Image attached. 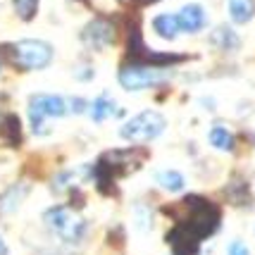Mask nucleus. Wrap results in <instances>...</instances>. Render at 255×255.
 I'll list each match as a JSON object with an SVG mask.
<instances>
[{
	"label": "nucleus",
	"mask_w": 255,
	"mask_h": 255,
	"mask_svg": "<svg viewBox=\"0 0 255 255\" xmlns=\"http://www.w3.org/2000/svg\"><path fill=\"white\" fill-rule=\"evenodd\" d=\"M184 205L189 208V217L181 220V224L198 241H203V239H208V236L217 232V227H220V208L217 205H212L210 200L203 198V196H186Z\"/></svg>",
	"instance_id": "1"
},
{
	"label": "nucleus",
	"mask_w": 255,
	"mask_h": 255,
	"mask_svg": "<svg viewBox=\"0 0 255 255\" xmlns=\"http://www.w3.org/2000/svg\"><path fill=\"white\" fill-rule=\"evenodd\" d=\"M10 60L19 69H43L53 60V45L38 41V38H24L17 43L7 45Z\"/></svg>",
	"instance_id": "2"
},
{
	"label": "nucleus",
	"mask_w": 255,
	"mask_h": 255,
	"mask_svg": "<svg viewBox=\"0 0 255 255\" xmlns=\"http://www.w3.org/2000/svg\"><path fill=\"white\" fill-rule=\"evenodd\" d=\"M43 220L67 244H77V241H81V239L86 236V222L79 217L77 212H72L69 208H65V205L50 208V210L43 215Z\"/></svg>",
	"instance_id": "3"
},
{
	"label": "nucleus",
	"mask_w": 255,
	"mask_h": 255,
	"mask_svg": "<svg viewBox=\"0 0 255 255\" xmlns=\"http://www.w3.org/2000/svg\"><path fill=\"white\" fill-rule=\"evenodd\" d=\"M165 131V117L155 110H143L122 127V138L127 141H153Z\"/></svg>",
	"instance_id": "4"
},
{
	"label": "nucleus",
	"mask_w": 255,
	"mask_h": 255,
	"mask_svg": "<svg viewBox=\"0 0 255 255\" xmlns=\"http://www.w3.org/2000/svg\"><path fill=\"white\" fill-rule=\"evenodd\" d=\"M165 79H167L165 69H157V67L150 65H129L122 67V72H120V84L127 91L148 89V86H155V84L165 81Z\"/></svg>",
	"instance_id": "5"
},
{
	"label": "nucleus",
	"mask_w": 255,
	"mask_h": 255,
	"mask_svg": "<svg viewBox=\"0 0 255 255\" xmlns=\"http://www.w3.org/2000/svg\"><path fill=\"white\" fill-rule=\"evenodd\" d=\"M67 105L60 96H33L29 100V117L36 133L43 131V122L48 117H65Z\"/></svg>",
	"instance_id": "6"
},
{
	"label": "nucleus",
	"mask_w": 255,
	"mask_h": 255,
	"mask_svg": "<svg viewBox=\"0 0 255 255\" xmlns=\"http://www.w3.org/2000/svg\"><path fill=\"white\" fill-rule=\"evenodd\" d=\"M81 38H84V43H89L91 48L103 50V48H108V45L115 43V26H112L108 19L98 17V19H93L91 24H86Z\"/></svg>",
	"instance_id": "7"
},
{
	"label": "nucleus",
	"mask_w": 255,
	"mask_h": 255,
	"mask_svg": "<svg viewBox=\"0 0 255 255\" xmlns=\"http://www.w3.org/2000/svg\"><path fill=\"white\" fill-rule=\"evenodd\" d=\"M167 241L172 246V253L174 255H198L200 251V241L181 222L174 224V229L167 234Z\"/></svg>",
	"instance_id": "8"
},
{
	"label": "nucleus",
	"mask_w": 255,
	"mask_h": 255,
	"mask_svg": "<svg viewBox=\"0 0 255 255\" xmlns=\"http://www.w3.org/2000/svg\"><path fill=\"white\" fill-rule=\"evenodd\" d=\"M177 22H179V29H184V31L189 33L200 31L205 26V10H203V5H198V2L184 5L177 14Z\"/></svg>",
	"instance_id": "9"
},
{
	"label": "nucleus",
	"mask_w": 255,
	"mask_h": 255,
	"mask_svg": "<svg viewBox=\"0 0 255 255\" xmlns=\"http://www.w3.org/2000/svg\"><path fill=\"white\" fill-rule=\"evenodd\" d=\"M153 29L160 38H165V41H172V38H177L179 36V22H177V14H172V12H162V14H157L155 19H153Z\"/></svg>",
	"instance_id": "10"
},
{
	"label": "nucleus",
	"mask_w": 255,
	"mask_h": 255,
	"mask_svg": "<svg viewBox=\"0 0 255 255\" xmlns=\"http://www.w3.org/2000/svg\"><path fill=\"white\" fill-rule=\"evenodd\" d=\"M26 193H29V186L26 184H17V186H12L7 189L2 196H0V215H10L19 208V203L26 198Z\"/></svg>",
	"instance_id": "11"
},
{
	"label": "nucleus",
	"mask_w": 255,
	"mask_h": 255,
	"mask_svg": "<svg viewBox=\"0 0 255 255\" xmlns=\"http://www.w3.org/2000/svg\"><path fill=\"white\" fill-rule=\"evenodd\" d=\"M227 7H229V17H232L234 22L246 24V22H251L255 14V0H229Z\"/></svg>",
	"instance_id": "12"
},
{
	"label": "nucleus",
	"mask_w": 255,
	"mask_h": 255,
	"mask_svg": "<svg viewBox=\"0 0 255 255\" xmlns=\"http://www.w3.org/2000/svg\"><path fill=\"white\" fill-rule=\"evenodd\" d=\"M110 115H122V110L112 103V98L108 93H103L100 98L93 100V105H91V117H93V122H103V120H108Z\"/></svg>",
	"instance_id": "13"
},
{
	"label": "nucleus",
	"mask_w": 255,
	"mask_h": 255,
	"mask_svg": "<svg viewBox=\"0 0 255 255\" xmlns=\"http://www.w3.org/2000/svg\"><path fill=\"white\" fill-rule=\"evenodd\" d=\"M210 41L217 48H222V50H239L241 48V38L236 36V31H232L229 26H217L215 31H212Z\"/></svg>",
	"instance_id": "14"
},
{
	"label": "nucleus",
	"mask_w": 255,
	"mask_h": 255,
	"mask_svg": "<svg viewBox=\"0 0 255 255\" xmlns=\"http://www.w3.org/2000/svg\"><path fill=\"white\" fill-rule=\"evenodd\" d=\"M157 184L162 189L177 193L184 189V177H181V172H174V169H162V172H157Z\"/></svg>",
	"instance_id": "15"
},
{
	"label": "nucleus",
	"mask_w": 255,
	"mask_h": 255,
	"mask_svg": "<svg viewBox=\"0 0 255 255\" xmlns=\"http://www.w3.org/2000/svg\"><path fill=\"white\" fill-rule=\"evenodd\" d=\"M208 138H210V143L215 148H220V150H234V136L229 133V129H224V127H212L210 133H208Z\"/></svg>",
	"instance_id": "16"
},
{
	"label": "nucleus",
	"mask_w": 255,
	"mask_h": 255,
	"mask_svg": "<svg viewBox=\"0 0 255 255\" xmlns=\"http://www.w3.org/2000/svg\"><path fill=\"white\" fill-rule=\"evenodd\" d=\"M14 2V10L22 17L24 22H31L36 17V10H38V0H12Z\"/></svg>",
	"instance_id": "17"
},
{
	"label": "nucleus",
	"mask_w": 255,
	"mask_h": 255,
	"mask_svg": "<svg viewBox=\"0 0 255 255\" xmlns=\"http://www.w3.org/2000/svg\"><path fill=\"white\" fill-rule=\"evenodd\" d=\"M5 131H7V138H10V143H19L22 141V131H19V120L14 117V115H7L5 117Z\"/></svg>",
	"instance_id": "18"
},
{
	"label": "nucleus",
	"mask_w": 255,
	"mask_h": 255,
	"mask_svg": "<svg viewBox=\"0 0 255 255\" xmlns=\"http://www.w3.org/2000/svg\"><path fill=\"white\" fill-rule=\"evenodd\" d=\"M133 220L138 224V229L145 232L148 224H150V212H148V208H145V205H136V208H133Z\"/></svg>",
	"instance_id": "19"
},
{
	"label": "nucleus",
	"mask_w": 255,
	"mask_h": 255,
	"mask_svg": "<svg viewBox=\"0 0 255 255\" xmlns=\"http://www.w3.org/2000/svg\"><path fill=\"white\" fill-rule=\"evenodd\" d=\"M229 255H251V251H248V246L244 244V241H232L229 244Z\"/></svg>",
	"instance_id": "20"
},
{
	"label": "nucleus",
	"mask_w": 255,
	"mask_h": 255,
	"mask_svg": "<svg viewBox=\"0 0 255 255\" xmlns=\"http://www.w3.org/2000/svg\"><path fill=\"white\" fill-rule=\"evenodd\" d=\"M72 108H74V112H84L86 110V103H84V100H79V98H74L72 100Z\"/></svg>",
	"instance_id": "21"
},
{
	"label": "nucleus",
	"mask_w": 255,
	"mask_h": 255,
	"mask_svg": "<svg viewBox=\"0 0 255 255\" xmlns=\"http://www.w3.org/2000/svg\"><path fill=\"white\" fill-rule=\"evenodd\" d=\"M0 255H7V244L2 241V236H0Z\"/></svg>",
	"instance_id": "22"
}]
</instances>
